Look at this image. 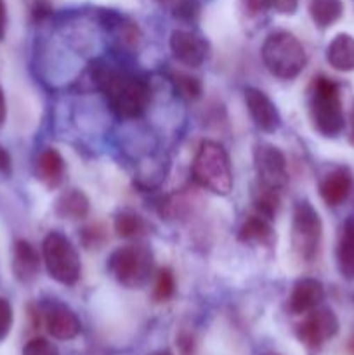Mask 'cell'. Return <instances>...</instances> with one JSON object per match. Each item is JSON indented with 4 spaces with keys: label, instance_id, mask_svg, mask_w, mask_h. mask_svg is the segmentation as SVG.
<instances>
[{
    "label": "cell",
    "instance_id": "1",
    "mask_svg": "<svg viewBox=\"0 0 354 355\" xmlns=\"http://www.w3.org/2000/svg\"><path fill=\"white\" fill-rule=\"evenodd\" d=\"M92 76L118 116L137 118L144 113L149 103V89L141 78L106 64H97Z\"/></svg>",
    "mask_w": 354,
    "mask_h": 355
},
{
    "label": "cell",
    "instance_id": "2",
    "mask_svg": "<svg viewBox=\"0 0 354 355\" xmlns=\"http://www.w3.org/2000/svg\"><path fill=\"white\" fill-rule=\"evenodd\" d=\"M262 61L271 75L292 80L305 68L307 55L304 45L290 31H274L262 45Z\"/></svg>",
    "mask_w": 354,
    "mask_h": 355
},
{
    "label": "cell",
    "instance_id": "3",
    "mask_svg": "<svg viewBox=\"0 0 354 355\" xmlns=\"http://www.w3.org/2000/svg\"><path fill=\"white\" fill-rule=\"evenodd\" d=\"M309 114L316 130L325 137H337L344 130V111L339 85L326 76H318L312 83Z\"/></svg>",
    "mask_w": 354,
    "mask_h": 355
},
{
    "label": "cell",
    "instance_id": "4",
    "mask_svg": "<svg viewBox=\"0 0 354 355\" xmlns=\"http://www.w3.org/2000/svg\"><path fill=\"white\" fill-rule=\"evenodd\" d=\"M193 177L201 187L219 196L231 193L233 170L226 149L217 142L205 141L194 156Z\"/></svg>",
    "mask_w": 354,
    "mask_h": 355
},
{
    "label": "cell",
    "instance_id": "5",
    "mask_svg": "<svg viewBox=\"0 0 354 355\" xmlns=\"http://www.w3.org/2000/svg\"><path fill=\"white\" fill-rule=\"evenodd\" d=\"M108 269L121 286L137 290L144 286L151 277L153 255L142 245L121 246L111 253Z\"/></svg>",
    "mask_w": 354,
    "mask_h": 355
},
{
    "label": "cell",
    "instance_id": "6",
    "mask_svg": "<svg viewBox=\"0 0 354 355\" xmlns=\"http://www.w3.org/2000/svg\"><path fill=\"white\" fill-rule=\"evenodd\" d=\"M49 276L58 283L71 286L78 281L82 263L73 243L61 232H49L42 245Z\"/></svg>",
    "mask_w": 354,
    "mask_h": 355
},
{
    "label": "cell",
    "instance_id": "7",
    "mask_svg": "<svg viewBox=\"0 0 354 355\" xmlns=\"http://www.w3.org/2000/svg\"><path fill=\"white\" fill-rule=\"evenodd\" d=\"M323 224L319 214L309 201H301L294 210L292 220V246L305 262H311L319 252Z\"/></svg>",
    "mask_w": 354,
    "mask_h": 355
},
{
    "label": "cell",
    "instance_id": "8",
    "mask_svg": "<svg viewBox=\"0 0 354 355\" xmlns=\"http://www.w3.org/2000/svg\"><path fill=\"white\" fill-rule=\"evenodd\" d=\"M339 333V319L330 309H312L307 312L304 321L297 326L295 335L298 342L305 347L309 355L319 354L328 340Z\"/></svg>",
    "mask_w": 354,
    "mask_h": 355
},
{
    "label": "cell",
    "instance_id": "9",
    "mask_svg": "<svg viewBox=\"0 0 354 355\" xmlns=\"http://www.w3.org/2000/svg\"><path fill=\"white\" fill-rule=\"evenodd\" d=\"M257 179L260 186L281 191L288 182L287 159L285 155L273 144H259L253 151Z\"/></svg>",
    "mask_w": 354,
    "mask_h": 355
},
{
    "label": "cell",
    "instance_id": "10",
    "mask_svg": "<svg viewBox=\"0 0 354 355\" xmlns=\"http://www.w3.org/2000/svg\"><path fill=\"white\" fill-rule=\"evenodd\" d=\"M170 51L179 62L191 68H198L207 59L208 45L193 31L174 30L170 35Z\"/></svg>",
    "mask_w": 354,
    "mask_h": 355
},
{
    "label": "cell",
    "instance_id": "11",
    "mask_svg": "<svg viewBox=\"0 0 354 355\" xmlns=\"http://www.w3.org/2000/svg\"><path fill=\"white\" fill-rule=\"evenodd\" d=\"M245 103L253 123L262 132H276L281 125V116L273 101L259 89H245Z\"/></svg>",
    "mask_w": 354,
    "mask_h": 355
},
{
    "label": "cell",
    "instance_id": "12",
    "mask_svg": "<svg viewBox=\"0 0 354 355\" xmlns=\"http://www.w3.org/2000/svg\"><path fill=\"white\" fill-rule=\"evenodd\" d=\"M45 326L47 331L54 336L56 340H73L78 336L80 329V319L76 318L75 312L66 305L52 302L45 307Z\"/></svg>",
    "mask_w": 354,
    "mask_h": 355
},
{
    "label": "cell",
    "instance_id": "13",
    "mask_svg": "<svg viewBox=\"0 0 354 355\" xmlns=\"http://www.w3.org/2000/svg\"><path fill=\"white\" fill-rule=\"evenodd\" d=\"M325 298V288L318 279L302 277L294 284L290 298H288V311L295 315L307 314L318 307Z\"/></svg>",
    "mask_w": 354,
    "mask_h": 355
},
{
    "label": "cell",
    "instance_id": "14",
    "mask_svg": "<svg viewBox=\"0 0 354 355\" xmlns=\"http://www.w3.org/2000/svg\"><path fill=\"white\" fill-rule=\"evenodd\" d=\"M35 175L47 189L61 186L65 177V159L54 148H47L40 153L35 163Z\"/></svg>",
    "mask_w": 354,
    "mask_h": 355
},
{
    "label": "cell",
    "instance_id": "15",
    "mask_svg": "<svg viewBox=\"0 0 354 355\" xmlns=\"http://www.w3.org/2000/svg\"><path fill=\"white\" fill-rule=\"evenodd\" d=\"M353 187V179L347 168H335L319 184V194L328 207H339L347 200Z\"/></svg>",
    "mask_w": 354,
    "mask_h": 355
},
{
    "label": "cell",
    "instance_id": "16",
    "mask_svg": "<svg viewBox=\"0 0 354 355\" xmlns=\"http://www.w3.org/2000/svg\"><path fill=\"white\" fill-rule=\"evenodd\" d=\"M38 269H40V259L37 250L24 239L16 241L12 252V270L16 279L21 283H31L37 277Z\"/></svg>",
    "mask_w": 354,
    "mask_h": 355
},
{
    "label": "cell",
    "instance_id": "17",
    "mask_svg": "<svg viewBox=\"0 0 354 355\" xmlns=\"http://www.w3.org/2000/svg\"><path fill=\"white\" fill-rule=\"evenodd\" d=\"M238 239L242 243H248V245L273 246L276 243V234H274L271 220L255 214L243 222L238 231Z\"/></svg>",
    "mask_w": 354,
    "mask_h": 355
},
{
    "label": "cell",
    "instance_id": "18",
    "mask_svg": "<svg viewBox=\"0 0 354 355\" xmlns=\"http://www.w3.org/2000/svg\"><path fill=\"white\" fill-rule=\"evenodd\" d=\"M326 61L337 71H354V37L339 33L326 49Z\"/></svg>",
    "mask_w": 354,
    "mask_h": 355
},
{
    "label": "cell",
    "instance_id": "19",
    "mask_svg": "<svg viewBox=\"0 0 354 355\" xmlns=\"http://www.w3.org/2000/svg\"><path fill=\"white\" fill-rule=\"evenodd\" d=\"M337 263L344 277L353 279L354 277V218L344 224L340 232L339 245H337Z\"/></svg>",
    "mask_w": 354,
    "mask_h": 355
},
{
    "label": "cell",
    "instance_id": "20",
    "mask_svg": "<svg viewBox=\"0 0 354 355\" xmlns=\"http://www.w3.org/2000/svg\"><path fill=\"white\" fill-rule=\"evenodd\" d=\"M87 214H89V200L82 191L71 189L61 194V198L56 201V215L59 218L82 220L87 217Z\"/></svg>",
    "mask_w": 354,
    "mask_h": 355
},
{
    "label": "cell",
    "instance_id": "21",
    "mask_svg": "<svg viewBox=\"0 0 354 355\" xmlns=\"http://www.w3.org/2000/svg\"><path fill=\"white\" fill-rule=\"evenodd\" d=\"M309 14H311L312 23L325 30L342 17L344 3L342 0H311Z\"/></svg>",
    "mask_w": 354,
    "mask_h": 355
},
{
    "label": "cell",
    "instance_id": "22",
    "mask_svg": "<svg viewBox=\"0 0 354 355\" xmlns=\"http://www.w3.org/2000/svg\"><path fill=\"white\" fill-rule=\"evenodd\" d=\"M115 231L120 238L125 239H139L148 232V224L141 215L135 211L124 210L115 218Z\"/></svg>",
    "mask_w": 354,
    "mask_h": 355
},
{
    "label": "cell",
    "instance_id": "23",
    "mask_svg": "<svg viewBox=\"0 0 354 355\" xmlns=\"http://www.w3.org/2000/svg\"><path fill=\"white\" fill-rule=\"evenodd\" d=\"M253 205H255L257 215L267 218V220H273L278 214V208H280V191L259 184L255 198H253Z\"/></svg>",
    "mask_w": 354,
    "mask_h": 355
},
{
    "label": "cell",
    "instance_id": "24",
    "mask_svg": "<svg viewBox=\"0 0 354 355\" xmlns=\"http://www.w3.org/2000/svg\"><path fill=\"white\" fill-rule=\"evenodd\" d=\"M170 82H172L174 90L179 97L186 101H196L201 97V92H203V85H201L200 80L196 76H191L187 73H172L170 76Z\"/></svg>",
    "mask_w": 354,
    "mask_h": 355
},
{
    "label": "cell",
    "instance_id": "25",
    "mask_svg": "<svg viewBox=\"0 0 354 355\" xmlns=\"http://www.w3.org/2000/svg\"><path fill=\"white\" fill-rule=\"evenodd\" d=\"M174 291H176V277H174V272L169 267H163V269L158 270V276H156L153 298L158 304H163V302H169L174 297Z\"/></svg>",
    "mask_w": 354,
    "mask_h": 355
},
{
    "label": "cell",
    "instance_id": "26",
    "mask_svg": "<svg viewBox=\"0 0 354 355\" xmlns=\"http://www.w3.org/2000/svg\"><path fill=\"white\" fill-rule=\"evenodd\" d=\"M201 6L198 0H179L174 7V17L183 23H193L200 16Z\"/></svg>",
    "mask_w": 354,
    "mask_h": 355
},
{
    "label": "cell",
    "instance_id": "27",
    "mask_svg": "<svg viewBox=\"0 0 354 355\" xmlns=\"http://www.w3.org/2000/svg\"><path fill=\"white\" fill-rule=\"evenodd\" d=\"M23 355H59L58 347L45 338H33L24 345Z\"/></svg>",
    "mask_w": 354,
    "mask_h": 355
},
{
    "label": "cell",
    "instance_id": "28",
    "mask_svg": "<svg viewBox=\"0 0 354 355\" xmlns=\"http://www.w3.org/2000/svg\"><path fill=\"white\" fill-rule=\"evenodd\" d=\"M12 328V307L6 298L0 297V340L6 338Z\"/></svg>",
    "mask_w": 354,
    "mask_h": 355
},
{
    "label": "cell",
    "instance_id": "29",
    "mask_svg": "<svg viewBox=\"0 0 354 355\" xmlns=\"http://www.w3.org/2000/svg\"><path fill=\"white\" fill-rule=\"evenodd\" d=\"M82 239L87 248H99L104 243V231H101L97 225H92V227L83 229Z\"/></svg>",
    "mask_w": 354,
    "mask_h": 355
},
{
    "label": "cell",
    "instance_id": "30",
    "mask_svg": "<svg viewBox=\"0 0 354 355\" xmlns=\"http://www.w3.org/2000/svg\"><path fill=\"white\" fill-rule=\"evenodd\" d=\"M298 7V0H271V9L276 10L278 14H295Z\"/></svg>",
    "mask_w": 354,
    "mask_h": 355
},
{
    "label": "cell",
    "instance_id": "31",
    "mask_svg": "<svg viewBox=\"0 0 354 355\" xmlns=\"http://www.w3.org/2000/svg\"><path fill=\"white\" fill-rule=\"evenodd\" d=\"M242 3L246 12L250 14H259L262 10L271 9V0H242Z\"/></svg>",
    "mask_w": 354,
    "mask_h": 355
},
{
    "label": "cell",
    "instance_id": "32",
    "mask_svg": "<svg viewBox=\"0 0 354 355\" xmlns=\"http://www.w3.org/2000/svg\"><path fill=\"white\" fill-rule=\"evenodd\" d=\"M52 12V7L47 0H35V6H33V17L35 19H45L47 16H51Z\"/></svg>",
    "mask_w": 354,
    "mask_h": 355
},
{
    "label": "cell",
    "instance_id": "33",
    "mask_svg": "<svg viewBox=\"0 0 354 355\" xmlns=\"http://www.w3.org/2000/svg\"><path fill=\"white\" fill-rule=\"evenodd\" d=\"M0 173H10V156L0 146Z\"/></svg>",
    "mask_w": 354,
    "mask_h": 355
},
{
    "label": "cell",
    "instance_id": "34",
    "mask_svg": "<svg viewBox=\"0 0 354 355\" xmlns=\"http://www.w3.org/2000/svg\"><path fill=\"white\" fill-rule=\"evenodd\" d=\"M6 3H3V0H0V40H3V37H6Z\"/></svg>",
    "mask_w": 354,
    "mask_h": 355
},
{
    "label": "cell",
    "instance_id": "35",
    "mask_svg": "<svg viewBox=\"0 0 354 355\" xmlns=\"http://www.w3.org/2000/svg\"><path fill=\"white\" fill-rule=\"evenodd\" d=\"M6 97H3V92L2 89H0V125L3 123V120H6Z\"/></svg>",
    "mask_w": 354,
    "mask_h": 355
},
{
    "label": "cell",
    "instance_id": "36",
    "mask_svg": "<svg viewBox=\"0 0 354 355\" xmlns=\"http://www.w3.org/2000/svg\"><path fill=\"white\" fill-rule=\"evenodd\" d=\"M349 142L351 146H354V106L351 110V132H349Z\"/></svg>",
    "mask_w": 354,
    "mask_h": 355
},
{
    "label": "cell",
    "instance_id": "37",
    "mask_svg": "<svg viewBox=\"0 0 354 355\" xmlns=\"http://www.w3.org/2000/svg\"><path fill=\"white\" fill-rule=\"evenodd\" d=\"M155 355H170L169 352H160V354H155Z\"/></svg>",
    "mask_w": 354,
    "mask_h": 355
},
{
    "label": "cell",
    "instance_id": "38",
    "mask_svg": "<svg viewBox=\"0 0 354 355\" xmlns=\"http://www.w3.org/2000/svg\"><path fill=\"white\" fill-rule=\"evenodd\" d=\"M160 2H169V0H160Z\"/></svg>",
    "mask_w": 354,
    "mask_h": 355
}]
</instances>
